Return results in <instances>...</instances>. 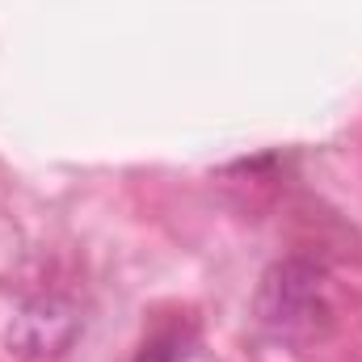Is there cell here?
I'll return each mask as SVG.
<instances>
[{
	"instance_id": "cell-1",
	"label": "cell",
	"mask_w": 362,
	"mask_h": 362,
	"mask_svg": "<svg viewBox=\"0 0 362 362\" xmlns=\"http://www.w3.org/2000/svg\"><path fill=\"white\" fill-rule=\"evenodd\" d=\"M320 316H325V270L320 266L303 257H286L266 270L262 291H257V320L274 337L308 333L316 329Z\"/></svg>"
},
{
	"instance_id": "cell-2",
	"label": "cell",
	"mask_w": 362,
	"mask_h": 362,
	"mask_svg": "<svg viewBox=\"0 0 362 362\" xmlns=\"http://www.w3.org/2000/svg\"><path fill=\"white\" fill-rule=\"evenodd\" d=\"M76 333V320L68 308L59 303H34L17 316V333L13 341L21 346V354H59Z\"/></svg>"
}]
</instances>
